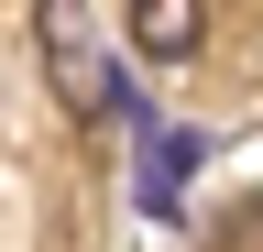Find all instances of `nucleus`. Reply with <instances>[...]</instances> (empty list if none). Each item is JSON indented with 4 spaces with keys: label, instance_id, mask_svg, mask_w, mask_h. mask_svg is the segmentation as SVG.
I'll list each match as a JSON object with an SVG mask.
<instances>
[{
    "label": "nucleus",
    "instance_id": "2",
    "mask_svg": "<svg viewBox=\"0 0 263 252\" xmlns=\"http://www.w3.org/2000/svg\"><path fill=\"white\" fill-rule=\"evenodd\" d=\"M132 44H143L154 66H186V55L209 44V0H132Z\"/></svg>",
    "mask_w": 263,
    "mask_h": 252
},
{
    "label": "nucleus",
    "instance_id": "3",
    "mask_svg": "<svg viewBox=\"0 0 263 252\" xmlns=\"http://www.w3.org/2000/svg\"><path fill=\"white\" fill-rule=\"evenodd\" d=\"M219 252H263V208H230L219 219Z\"/></svg>",
    "mask_w": 263,
    "mask_h": 252
},
{
    "label": "nucleus",
    "instance_id": "1",
    "mask_svg": "<svg viewBox=\"0 0 263 252\" xmlns=\"http://www.w3.org/2000/svg\"><path fill=\"white\" fill-rule=\"evenodd\" d=\"M33 44H44V77H55V99L77 110V121L132 110L121 66H110V55H99V33H88V0H33Z\"/></svg>",
    "mask_w": 263,
    "mask_h": 252
}]
</instances>
